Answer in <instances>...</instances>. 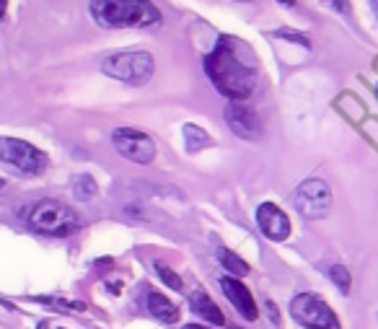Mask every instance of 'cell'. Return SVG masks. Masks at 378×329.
<instances>
[{
  "label": "cell",
  "mask_w": 378,
  "mask_h": 329,
  "mask_svg": "<svg viewBox=\"0 0 378 329\" xmlns=\"http://www.w3.org/2000/svg\"><path fill=\"white\" fill-rule=\"evenodd\" d=\"M205 73L215 91L229 101H246L257 88V63L246 44L236 36H221L205 58Z\"/></svg>",
  "instance_id": "6da1fadb"
},
{
  "label": "cell",
  "mask_w": 378,
  "mask_h": 329,
  "mask_svg": "<svg viewBox=\"0 0 378 329\" xmlns=\"http://www.w3.org/2000/svg\"><path fill=\"white\" fill-rule=\"evenodd\" d=\"M88 11L101 29H148L161 24V11L150 0H91Z\"/></svg>",
  "instance_id": "7a4b0ae2"
},
{
  "label": "cell",
  "mask_w": 378,
  "mask_h": 329,
  "mask_svg": "<svg viewBox=\"0 0 378 329\" xmlns=\"http://www.w3.org/2000/svg\"><path fill=\"white\" fill-rule=\"evenodd\" d=\"M26 221H29V226L36 234L55 239L70 236V234H75L80 229L78 213L68 208V205H63L60 200H50V197L36 200L29 208V213H26Z\"/></svg>",
  "instance_id": "3957f363"
},
{
  "label": "cell",
  "mask_w": 378,
  "mask_h": 329,
  "mask_svg": "<svg viewBox=\"0 0 378 329\" xmlns=\"http://www.w3.org/2000/svg\"><path fill=\"white\" fill-rule=\"evenodd\" d=\"M101 73H107L109 78L120 80V83L145 86L153 78V73H156V60H153L150 52H143V50L115 52V55L104 58Z\"/></svg>",
  "instance_id": "277c9868"
},
{
  "label": "cell",
  "mask_w": 378,
  "mask_h": 329,
  "mask_svg": "<svg viewBox=\"0 0 378 329\" xmlns=\"http://www.w3.org/2000/svg\"><path fill=\"white\" fill-rule=\"evenodd\" d=\"M0 164L26 177H36L47 169V153L19 137H0Z\"/></svg>",
  "instance_id": "5b68a950"
},
{
  "label": "cell",
  "mask_w": 378,
  "mask_h": 329,
  "mask_svg": "<svg viewBox=\"0 0 378 329\" xmlns=\"http://www.w3.org/2000/svg\"><path fill=\"white\" fill-rule=\"evenodd\" d=\"M332 187L324 179H306L300 182L298 189L293 192V205L298 210L306 221H319V218H327L332 213Z\"/></svg>",
  "instance_id": "8992f818"
},
{
  "label": "cell",
  "mask_w": 378,
  "mask_h": 329,
  "mask_svg": "<svg viewBox=\"0 0 378 329\" xmlns=\"http://www.w3.org/2000/svg\"><path fill=\"white\" fill-rule=\"evenodd\" d=\"M293 319L306 329H340V319L316 293H298L290 301Z\"/></svg>",
  "instance_id": "52a82bcc"
},
{
  "label": "cell",
  "mask_w": 378,
  "mask_h": 329,
  "mask_svg": "<svg viewBox=\"0 0 378 329\" xmlns=\"http://www.w3.org/2000/svg\"><path fill=\"white\" fill-rule=\"evenodd\" d=\"M112 145L122 158H127L132 164L148 166L156 158V143L153 137L145 135L143 130L135 127H117L112 132Z\"/></svg>",
  "instance_id": "ba28073f"
},
{
  "label": "cell",
  "mask_w": 378,
  "mask_h": 329,
  "mask_svg": "<svg viewBox=\"0 0 378 329\" xmlns=\"http://www.w3.org/2000/svg\"><path fill=\"white\" fill-rule=\"evenodd\" d=\"M226 122H229V127L233 130L236 135L241 137V140H259L264 132V125L259 120V115L249 104H241V101H231L229 107H226Z\"/></svg>",
  "instance_id": "9c48e42d"
},
{
  "label": "cell",
  "mask_w": 378,
  "mask_h": 329,
  "mask_svg": "<svg viewBox=\"0 0 378 329\" xmlns=\"http://www.w3.org/2000/svg\"><path fill=\"white\" fill-rule=\"evenodd\" d=\"M257 226L264 239L280 244L290 239V221L275 202H262L257 208Z\"/></svg>",
  "instance_id": "30bf717a"
},
{
  "label": "cell",
  "mask_w": 378,
  "mask_h": 329,
  "mask_svg": "<svg viewBox=\"0 0 378 329\" xmlns=\"http://www.w3.org/2000/svg\"><path fill=\"white\" fill-rule=\"evenodd\" d=\"M221 288H223V293H226V298L233 303V308L243 316V319H249V322L257 319L259 311H257V303H254V296H251V291L243 286L241 280L226 275V278H221Z\"/></svg>",
  "instance_id": "8fae6325"
},
{
  "label": "cell",
  "mask_w": 378,
  "mask_h": 329,
  "mask_svg": "<svg viewBox=\"0 0 378 329\" xmlns=\"http://www.w3.org/2000/svg\"><path fill=\"white\" fill-rule=\"evenodd\" d=\"M189 306H192L194 314L202 316L205 322L215 324V327H223V324H226V316H223V311L218 308V303H215V301L210 298L205 291H194V293L189 296Z\"/></svg>",
  "instance_id": "7c38bea8"
},
{
  "label": "cell",
  "mask_w": 378,
  "mask_h": 329,
  "mask_svg": "<svg viewBox=\"0 0 378 329\" xmlns=\"http://www.w3.org/2000/svg\"><path fill=\"white\" fill-rule=\"evenodd\" d=\"M145 306H148V311L156 316V319H161V322H166V324H174L179 319L177 303H172V301L166 298V296H161V293H148Z\"/></svg>",
  "instance_id": "4fadbf2b"
},
{
  "label": "cell",
  "mask_w": 378,
  "mask_h": 329,
  "mask_svg": "<svg viewBox=\"0 0 378 329\" xmlns=\"http://www.w3.org/2000/svg\"><path fill=\"white\" fill-rule=\"evenodd\" d=\"M218 259H221V265L229 270V275L231 278H238L241 280L243 275H249V265L243 262L238 254H233V251H229V249H218Z\"/></svg>",
  "instance_id": "5bb4252c"
},
{
  "label": "cell",
  "mask_w": 378,
  "mask_h": 329,
  "mask_svg": "<svg viewBox=\"0 0 378 329\" xmlns=\"http://www.w3.org/2000/svg\"><path fill=\"white\" fill-rule=\"evenodd\" d=\"M182 132H184L187 150H189V153H197V150L207 148V145L213 143V140H210V135H207L202 127H197V125H184V130H182Z\"/></svg>",
  "instance_id": "9a60e30c"
},
{
  "label": "cell",
  "mask_w": 378,
  "mask_h": 329,
  "mask_svg": "<svg viewBox=\"0 0 378 329\" xmlns=\"http://www.w3.org/2000/svg\"><path fill=\"white\" fill-rule=\"evenodd\" d=\"M70 182H73V194H75V200H80V202L91 200L93 194H96V189H99L91 174H75Z\"/></svg>",
  "instance_id": "2e32d148"
},
{
  "label": "cell",
  "mask_w": 378,
  "mask_h": 329,
  "mask_svg": "<svg viewBox=\"0 0 378 329\" xmlns=\"http://www.w3.org/2000/svg\"><path fill=\"white\" fill-rule=\"evenodd\" d=\"M329 278H332V283L340 288V293H345V296L350 293V288H352V275H350L347 267L332 265V267H329Z\"/></svg>",
  "instance_id": "e0dca14e"
},
{
  "label": "cell",
  "mask_w": 378,
  "mask_h": 329,
  "mask_svg": "<svg viewBox=\"0 0 378 329\" xmlns=\"http://www.w3.org/2000/svg\"><path fill=\"white\" fill-rule=\"evenodd\" d=\"M153 270L158 272V278L164 280V283L172 288V291H182V278H179L172 267H166L164 262H156V265H153Z\"/></svg>",
  "instance_id": "ac0fdd59"
},
{
  "label": "cell",
  "mask_w": 378,
  "mask_h": 329,
  "mask_svg": "<svg viewBox=\"0 0 378 329\" xmlns=\"http://www.w3.org/2000/svg\"><path fill=\"white\" fill-rule=\"evenodd\" d=\"M278 34H280V36H285L288 42H298V44H303V47H306V50H308V47H311V42H308V39H306V36H303V34H298V31H290V29H280Z\"/></svg>",
  "instance_id": "d6986e66"
},
{
  "label": "cell",
  "mask_w": 378,
  "mask_h": 329,
  "mask_svg": "<svg viewBox=\"0 0 378 329\" xmlns=\"http://www.w3.org/2000/svg\"><path fill=\"white\" fill-rule=\"evenodd\" d=\"M329 8H335V11H340V14H347L350 11V0H324Z\"/></svg>",
  "instance_id": "ffe728a7"
},
{
  "label": "cell",
  "mask_w": 378,
  "mask_h": 329,
  "mask_svg": "<svg viewBox=\"0 0 378 329\" xmlns=\"http://www.w3.org/2000/svg\"><path fill=\"white\" fill-rule=\"evenodd\" d=\"M264 308H267V316H270L272 322H275V324H278V327H280V314H278V306H275L272 301H264Z\"/></svg>",
  "instance_id": "44dd1931"
},
{
  "label": "cell",
  "mask_w": 378,
  "mask_h": 329,
  "mask_svg": "<svg viewBox=\"0 0 378 329\" xmlns=\"http://www.w3.org/2000/svg\"><path fill=\"white\" fill-rule=\"evenodd\" d=\"M6 8H8V3H6V0H0V19L6 16Z\"/></svg>",
  "instance_id": "7402d4cb"
},
{
  "label": "cell",
  "mask_w": 378,
  "mask_h": 329,
  "mask_svg": "<svg viewBox=\"0 0 378 329\" xmlns=\"http://www.w3.org/2000/svg\"><path fill=\"white\" fill-rule=\"evenodd\" d=\"M184 329H210V327H202V324H187Z\"/></svg>",
  "instance_id": "603a6c76"
},
{
  "label": "cell",
  "mask_w": 378,
  "mask_h": 329,
  "mask_svg": "<svg viewBox=\"0 0 378 329\" xmlns=\"http://www.w3.org/2000/svg\"><path fill=\"white\" fill-rule=\"evenodd\" d=\"M278 3H283V6H295V0H278Z\"/></svg>",
  "instance_id": "cb8c5ba5"
},
{
  "label": "cell",
  "mask_w": 378,
  "mask_h": 329,
  "mask_svg": "<svg viewBox=\"0 0 378 329\" xmlns=\"http://www.w3.org/2000/svg\"><path fill=\"white\" fill-rule=\"evenodd\" d=\"M371 6H373V11H376V19H378V0H371Z\"/></svg>",
  "instance_id": "d4e9b609"
},
{
  "label": "cell",
  "mask_w": 378,
  "mask_h": 329,
  "mask_svg": "<svg viewBox=\"0 0 378 329\" xmlns=\"http://www.w3.org/2000/svg\"><path fill=\"white\" fill-rule=\"evenodd\" d=\"M0 187H6V182H3V179H0Z\"/></svg>",
  "instance_id": "484cf974"
},
{
  "label": "cell",
  "mask_w": 378,
  "mask_h": 329,
  "mask_svg": "<svg viewBox=\"0 0 378 329\" xmlns=\"http://www.w3.org/2000/svg\"><path fill=\"white\" fill-rule=\"evenodd\" d=\"M376 93H378V83H376Z\"/></svg>",
  "instance_id": "4316f807"
},
{
  "label": "cell",
  "mask_w": 378,
  "mask_h": 329,
  "mask_svg": "<svg viewBox=\"0 0 378 329\" xmlns=\"http://www.w3.org/2000/svg\"><path fill=\"white\" fill-rule=\"evenodd\" d=\"M231 329H238V327H231Z\"/></svg>",
  "instance_id": "83f0119b"
}]
</instances>
